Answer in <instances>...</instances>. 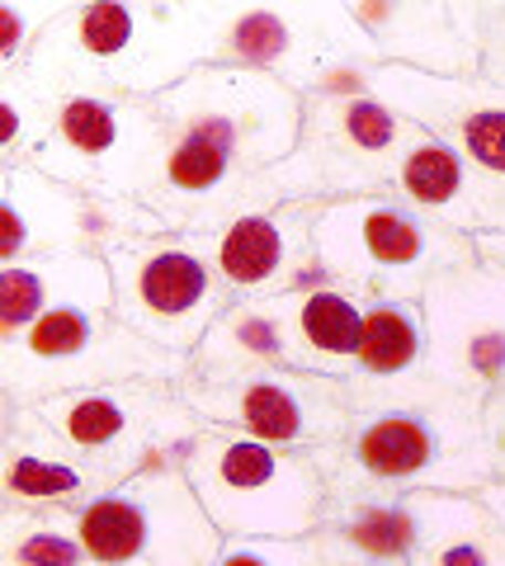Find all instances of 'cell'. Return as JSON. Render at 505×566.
I'll use <instances>...</instances> for the list:
<instances>
[{"instance_id": "29", "label": "cell", "mask_w": 505, "mask_h": 566, "mask_svg": "<svg viewBox=\"0 0 505 566\" xmlns=\"http://www.w3.org/2000/svg\"><path fill=\"white\" fill-rule=\"evenodd\" d=\"M482 416H486V439H492V458H496V476L505 482V387L482 401Z\"/></svg>"}, {"instance_id": "31", "label": "cell", "mask_w": 505, "mask_h": 566, "mask_svg": "<svg viewBox=\"0 0 505 566\" xmlns=\"http://www.w3.org/2000/svg\"><path fill=\"white\" fill-rule=\"evenodd\" d=\"M473 495H477L486 510H492V515L501 520V528H505V482H501V476H496V482H486L482 491H473Z\"/></svg>"}, {"instance_id": "12", "label": "cell", "mask_w": 505, "mask_h": 566, "mask_svg": "<svg viewBox=\"0 0 505 566\" xmlns=\"http://www.w3.org/2000/svg\"><path fill=\"white\" fill-rule=\"evenodd\" d=\"M176 392L203 424H228L236 434L265 439L274 449H293L312 458L345 444V434L355 424L350 378L303 374V368L246 374V378L189 374L176 382Z\"/></svg>"}, {"instance_id": "21", "label": "cell", "mask_w": 505, "mask_h": 566, "mask_svg": "<svg viewBox=\"0 0 505 566\" xmlns=\"http://www.w3.org/2000/svg\"><path fill=\"white\" fill-rule=\"evenodd\" d=\"M388 199L415 208L421 218L449 227L459 237H505V180L444 142H421L392 180Z\"/></svg>"}, {"instance_id": "5", "label": "cell", "mask_w": 505, "mask_h": 566, "mask_svg": "<svg viewBox=\"0 0 505 566\" xmlns=\"http://www.w3.org/2000/svg\"><path fill=\"white\" fill-rule=\"evenodd\" d=\"M180 468L222 538H303L326 524L330 486L312 453L203 424Z\"/></svg>"}, {"instance_id": "8", "label": "cell", "mask_w": 505, "mask_h": 566, "mask_svg": "<svg viewBox=\"0 0 505 566\" xmlns=\"http://www.w3.org/2000/svg\"><path fill=\"white\" fill-rule=\"evenodd\" d=\"M218 66H246L298 95H355L378 66L350 6H222L213 33Z\"/></svg>"}, {"instance_id": "11", "label": "cell", "mask_w": 505, "mask_h": 566, "mask_svg": "<svg viewBox=\"0 0 505 566\" xmlns=\"http://www.w3.org/2000/svg\"><path fill=\"white\" fill-rule=\"evenodd\" d=\"M91 566H213L222 528L180 463H151L81 510Z\"/></svg>"}, {"instance_id": "2", "label": "cell", "mask_w": 505, "mask_h": 566, "mask_svg": "<svg viewBox=\"0 0 505 566\" xmlns=\"http://www.w3.org/2000/svg\"><path fill=\"white\" fill-rule=\"evenodd\" d=\"M355 424L317 453L330 495L340 491H463L496 482L482 401L425 374L350 378Z\"/></svg>"}, {"instance_id": "1", "label": "cell", "mask_w": 505, "mask_h": 566, "mask_svg": "<svg viewBox=\"0 0 505 566\" xmlns=\"http://www.w3.org/2000/svg\"><path fill=\"white\" fill-rule=\"evenodd\" d=\"M303 104L307 95L265 71L194 66L180 85L156 95L166 118V156L143 208L161 218L166 232L199 237L274 208L265 175L298 147Z\"/></svg>"}, {"instance_id": "17", "label": "cell", "mask_w": 505, "mask_h": 566, "mask_svg": "<svg viewBox=\"0 0 505 566\" xmlns=\"http://www.w3.org/2000/svg\"><path fill=\"white\" fill-rule=\"evenodd\" d=\"M6 406L0 416V505L85 510L128 482L104 458L76 449L62 430H52L33 406Z\"/></svg>"}, {"instance_id": "24", "label": "cell", "mask_w": 505, "mask_h": 566, "mask_svg": "<svg viewBox=\"0 0 505 566\" xmlns=\"http://www.w3.org/2000/svg\"><path fill=\"white\" fill-rule=\"evenodd\" d=\"M364 316H369V303L359 293L336 289V283H312L303 293V349L312 374L355 378Z\"/></svg>"}, {"instance_id": "26", "label": "cell", "mask_w": 505, "mask_h": 566, "mask_svg": "<svg viewBox=\"0 0 505 566\" xmlns=\"http://www.w3.org/2000/svg\"><path fill=\"white\" fill-rule=\"evenodd\" d=\"M425 312L421 303H369L355 378H407L425 374Z\"/></svg>"}, {"instance_id": "25", "label": "cell", "mask_w": 505, "mask_h": 566, "mask_svg": "<svg viewBox=\"0 0 505 566\" xmlns=\"http://www.w3.org/2000/svg\"><path fill=\"white\" fill-rule=\"evenodd\" d=\"M0 566H91L81 510L0 505Z\"/></svg>"}, {"instance_id": "3", "label": "cell", "mask_w": 505, "mask_h": 566, "mask_svg": "<svg viewBox=\"0 0 505 566\" xmlns=\"http://www.w3.org/2000/svg\"><path fill=\"white\" fill-rule=\"evenodd\" d=\"M218 14L222 6H161V0H147V6H133V0L66 6L14 81H24L43 99H156L170 85H180L194 66L213 62Z\"/></svg>"}, {"instance_id": "6", "label": "cell", "mask_w": 505, "mask_h": 566, "mask_svg": "<svg viewBox=\"0 0 505 566\" xmlns=\"http://www.w3.org/2000/svg\"><path fill=\"white\" fill-rule=\"evenodd\" d=\"M189 359L143 340L114 307H66L0 340V401L39 406L109 382H180Z\"/></svg>"}, {"instance_id": "28", "label": "cell", "mask_w": 505, "mask_h": 566, "mask_svg": "<svg viewBox=\"0 0 505 566\" xmlns=\"http://www.w3.org/2000/svg\"><path fill=\"white\" fill-rule=\"evenodd\" d=\"M213 566H326L322 534L303 538H222Z\"/></svg>"}, {"instance_id": "9", "label": "cell", "mask_w": 505, "mask_h": 566, "mask_svg": "<svg viewBox=\"0 0 505 566\" xmlns=\"http://www.w3.org/2000/svg\"><path fill=\"white\" fill-rule=\"evenodd\" d=\"M166 156V118L137 95H66L52 99L48 128L29 151L33 170L104 199L143 203Z\"/></svg>"}, {"instance_id": "30", "label": "cell", "mask_w": 505, "mask_h": 566, "mask_svg": "<svg viewBox=\"0 0 505 566\" xmlns=\"http://www.w3.org/2000/svg\"><path fill=\"white\" fill-rule=\"evenodd\" d=\"M317 534H322V528H317ZM322 557H326V566H411V562H402V557H369V553H355V547H345V543L326 538V534H322Z\"/></svg>"}, {"instance_id": "10", "label": "cell", "mask_w": 505, "mask_h": 566, "mask_svg": "<svg viewBox=\"0 0 505 566\" xmlns=\"http://www.w3.org/2000/svg\"><path fill=\"white\" fill-rule=\"evenodd\" d=\"M114 312L143 340L194 359L203 335L236 297L218 274V241L199 232L137 237L109 251Z\"/></svg>"}, {"instance_id": "16", "label": "cell", "mask_w": 505, "mask_h": 566, "mask_svg": "<svg viewBox=\"0 0 505 566\" xmlns=\"http://www.w3.org/2000/svg\"><path fill=\"white\" fill-rule=\"evenodd\" d=\"M359 91L505 180V91L486 76H430L382 62L364 71Z\"/></svg>"}, {"instance_id": "32", "label": "cell", "mask_w": 505, "mask_h": 566, "mask_svg": "<svg viewBox=\"0 0 505 566\" xmlns=\"http://www.w3.org/2000/svg\"><path fill=\"white\" fill-rule=\"evenodd\" d=\"M473 245H477L482 260H492V264L505 270V237H473Z\"/></svg>"}, {"instance_id": "7", "label": "cell", "mask_w": 505, "mask_h": 566, "mask_svg": "<svg viewBox=\"0 0 505 566\" xmlns=\"http://www.w3.org/2000/svg\"><path fill=\"white\" fill-rule=\"evenodd\" d=\"M430 142L402 114L374 95H307L303 133L284 166L265 175L270 203H336L392 193V180L407 156Z\"/></svg>"}, {"instance_id": "27", "label": "cell", "mask_w": 505, "mask_h": 566, "mask_svg": "<svg viewBox=\"0 0 505 566\" xmlns=\"http://www.w3.org/2000/svg\"><path fill=\"white\" fill-rule=\"evenodd\" d=\"M66 6H29V0H0V81L20 76L29 66L33 48L43 43V33L52 29Z\"/></svg>"}, {"instance_id": "15", "label": "cell", "mask_w": 505, "mask_h": 566, "mask_svg": "<svg viewBox=\"0 0 505 566\" xmlns=\"http://www.w3.org/2000/svg\"><path fill=\"white\" fill-rule=\"evenodd\" d=\"M425 312V378L486 401L505 387V270L473 260L434 274L421 293Z\"/></svg>"}, {"instance_id": "22", "label": "cell", "mask_w": 505, "mask_h": 566, "mask_svg": "<svg viewBox=\"0 0 505 566\" xmlns=\"http://www.w3.org/2000/svg\"><path fill=\"white\" fill-rule=\"evenodd\" d=\"M114 307V274L99 255H29L0 264V340L29 331L48 312Z\"/></svg>"}, {"instance_id": "4", "label": "cell", "mask_w": 505, "mask_h": 566, "mask_svg": "<svg viewBox=\"0 0 505 566\" xmlns=\"http://www.w3.org/2000/svg\"><path fill=\"white\" fill-rule=\"evenodd\" d=\"M312 245L322 279L359 293L364 303H421L434 274L477 260L473 237L449 232L388 193L317 203Z\"/></svg>"}, {"instance_id": "19", "label": "cell", "mask_w": 505, "mask_h": 566, "mask_svg": "<svg viewBox=\"0 0 505 566\" xmlns=\"http://www.w3.org/2000/svg\"><path fill=\"white\" fill-rule=\"evenodd\" d=\"M312 218H317V203H278L213 232L218 274L236 303L326 283L317 270V245H312Z\"/></svg>"}, {"instance_id": "18", "label": "cell", "mask_w": 505, "mask_h": 566, "mask_svg": "<svg viewBox=\"0 0 505 566\" xmlns=\"http://www.w3.org/2000/svg\"><path fill=\"white\" fill-rule=\"evenodd\" d=\"M350 20L369 39L378 66H411L430 76H482L477 6L434 0H345Z\"/></svg>"}, {"instance_id": "14", "label": "cell", "mask_w": 505, "mask_h": 566, "mask_svg": "<svg viewBox=\"0 0 505 566\" xmlns=\"http://www.w3.org/2000/svg\"><path fill=\"white\" fill-rule=\"evenodd\" d=\"M76 449L104 458L114 472L137 476L151 463H180L203 420L189 411L176 382H109L33 406Z\"/></svg>"}, {"instance_id": "13", "label": "cell", "mask_w": 505, "mask_h": 566, "mask_svg": "<svg viewBox=\"0 0 505 566\" xmlns=\"http://www.w3.org/2000/svg\"><path fill=\"white\" fill-rule=\"evenodd\" d=\"M151 208L62 185L33 166H0V264L29 255H99L124 241L161 237Z\"/></svg>"}, {"instance_id": "23", "label": "cell", "mask_w": 505, "mask_h": 566, "mask_svg": "<svg viewBox=\"0 0 505 566\" xmlns=\"http://www.w3.org/2000/svg\"><path fill=\"white\" fill-rule=\"evenodd\" d=\"M415 553L411 566H505V528L477 495L463 491H411Z\"/></svg>"}, {"instance_id": "20", "label": "cell", "mask_w": 505, "mask_h": 566, "mask_svg": "<svg viewBox=\"0 0 505 566\" xmlns=\"http://www.w3.org/2000/svg\"><path fill=\"white\" fill-rule=\"evenodd\" d=\"M303 293L274 297H241L213 322L203 345L189 359V374L199 378H246V374H278V368H307L303 349Z\"/></svg>"}]
</instances>
